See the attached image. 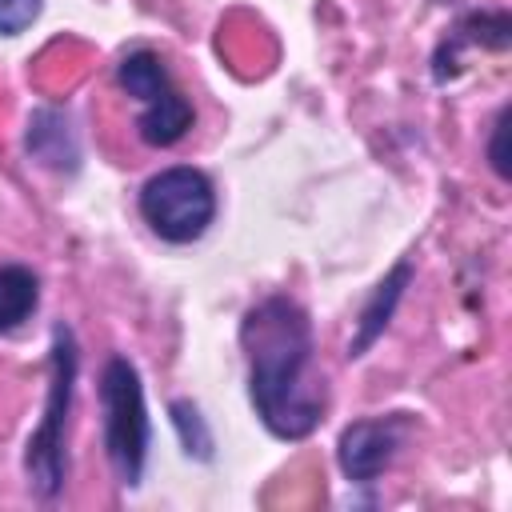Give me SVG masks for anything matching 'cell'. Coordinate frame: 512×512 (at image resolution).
I'll return each mask as SVG.
<instances>
[{
    "mask_svg": "<svg viewBox=\"0 0 512 512\" xmlns=\"http://www.w3.org/2000/svg\"><path fill=\"white\" fill-rule=\"evenodd\" d=\"M76 372H80L76 336H72L68 324H56L52 328V352H48V400H44V416L32 428L28 448H24L28 488L40 500H52L64 488V444H68V412H72Z\"/></svg>",
    "mask_w": 512,
    "mask_h": 512,
    "instance_id": "7a4b0ae2",
    "label": "cell"
},
{
    "mask_svg": "<svg viewBox=\"0 0 512 512\" xmlns=\"http://www.w3.org/2000/svg\"><path fill=\"white\" fill-rule=\"evenodd\" d=\"M40 304V280L24 264H0V336L16 332L24 320H32Z\"/></svg>",
    "mask_w": 512,
    "mask_h": 512,
    "instance_id": "9c48e42d",
    "label": "cell"
},
{
    "mask_svg": "<svg viewBox=\"0 0 512 512\" xmlns=\"http://www.w3.org/2000/svg\"><path fill=\"white\" fill-rule=\"evenodd\" d=\"M412 280V264L408 260H400L380 284H376V292H372V300H368V308L360 312V328H356V340L348 344V356H364L368 352V344L388 328V320H392V312H396V304H400V296H404V284Z\"/></svg>",
    "mask_w": 512,
    "mask_h": 512,
    "instance_id": "ba28073f",
    "label": "cell"
},
{
    "mask_svg": "<svg viewBox=\"0 0 512 512\" xmlns=\"http://www.w3.org/2000/svg\"><path fill=\"white\" fill-rule=\"evenodd\" d=\"M504 124H508V108H500L496 124H492V144H488V160L496 168L500 180H508V164H504Z\"/></svg>",
    "mask_w": 512,
    "mask_h": 512,
    "instance_id": "7c38bea8",
    "label": "cell"
},
{
    "mask_svg": "<svg viewBox=\"0 0 512 512\" xmlns=\"http://www.w3.org/2000/svg\"><path fill=\"white\" fill-rule=\"evenodd\" d=\"M100 408H104V456L124 488H136L148 460V404H144V380L132 360L112 356L100 372Z\"/></svg>",
    "mask_w": 512,
    "mask_h": 512,
    "instance_id": "3957f363",
    "label": "cell"
},
{
    "mask_svg": "<svg viewBox=\"0 0 512 512\" xmlns=\"http://www.w3.org/2000/svg\"><path fill=\"white\" fill-rule=\"evenodd\" d=\"M248 400L276 440H304L324 416V384L312 376V320L288 296H264L240 324Z\"/></svg>",
    "mask_w": 512,
    "mask_h": 512,
    "instance_id": "6da1fadb",
    "label": "cell"
},
{
    "mask_svg": "<svg viewBox=\"0 0 512 512\" xmlns=\"http://www.w3.org/2000/svg\"><path fill=\"white\" fill-rule=\"evenodd\" d=\"M24 144H28V156L56 168V172H72L80 164V148H76V132H72V120L68 112L60 108H36L28 116V132H24Z\"/></svg>",
    "mask_w": 512,
    "mask_h": 512,
    "instance_id": "52a82bcc",
    "label": "cell"
},
{
    "mask_svg": "<svg viewBox=\"0 0 512 512\" xmlns=\"http://www.w3.org/2000/svg\"><path fill=\"white\" fill-rule=\"evenodd\" d=\"M140 216L164 244H192L216 216V188L200 168L176 164L144 180Z\"/></svg>",
    "mask_w": 512,
    "mask_h": 512,
    "instance_id": "5b68a950",
    "label": "cell"
},
{
    "mask_svg": "<svg viewBox=\"0 0 512 512\" xmlns=\"http://www.w3.org/2000/svg\"><path fill=\"white\" fill-rule=\"evenodd\" d=\"M404 440H408V416L404 412L352 420L340 432V444H336V460H340L344 480L372 484L396 460V452L404 448Z\"/></svg>",
    "mask_w": 512,
    "mask_h": 512,
    "instance_id": "8992f818",
    "label": "cell"
},
{
    "mask_svg": "<svg viewBox=\"0 0 512 512\" xmlns=\"http://www.w3.org/2000/svg\"><path fill=\"white\" fill-rule=\"evenodd\" d=\"M116 84L140 104V116H136V132L144 144L152 148H172L176 140L188 136L196 112H192V100L172 84L164 60L148 48H132L120 56L116 64Z\"/></svg>",
    "mask_w": 512,
    "mask_h": 512,
    "instance_id": "277c9868",
    "label": "cell"
},
{
    "mask_svg": "<svg viewBox=\"0 0 512 512\" xmlns=\"http://www.w3.org/2000/svg\"><path fill=\"white\" fill-rule=\"evenodd\" d=\"M172 424L180 428V440H184V452H188V456H200V460L212 456V436H208L204 416H200L196 404L176 400V404H172Z\"/></svg>",
    "mask_w": 512,
    "mask_h": 512,
    "instance_id": "30bf717a",
    "label": "cell"
},
{
    "mask_svg": "<svg viewBox=\"0 0 512 512\" xmlns=\"http://www.w3.org/2000/svg\"><path fill=\"white\" fill-rule=\"evenodd\" d=\"M44 0H0V36H20L36 24Z\"/></svg>",
    "mask_w": 512,
    "mask_h": 512,
    "instance_id": "8fae6325",
    "label": "cell"
}]
</instances>
